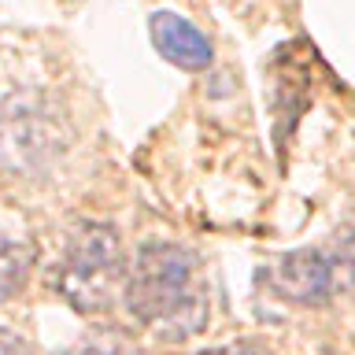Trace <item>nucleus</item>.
<instances>
[{
    "mask_svg": "<svg viewBox=\"0 0 355 355\" xmlns=\"http://www.w3.org/2000/svg\"><path fill=\"white\" fill-rule=\"evenodd\" d=\"M122 300L133 322L159 340L196 337L211 315L204 263L193 248L174 241H148L133 252Z\"/></svg>",
    "mask_w": 355,
    "mask_h": 355,
    "instance_id": "nucleus-1",
    "label": "nucleus"
},
{
    "mask_svg": "<svg viewBox=\"0 0 355 355\" xmlns=\"http://www.w3.org/2000/svg\"><path fill=\"white\" fill-rule=\"evenodd\" d=\"M126 255L119 230L107 222H82L67 237L52 266V288L82 315H100L126 288Z\"/></svg>",
    "mask_w": 355,
    "mask_h": 355,
    "instance_id": "nucleus-2",
    "label": "nucleus"
},
{
    "mask_svg": "<svg viewBox=\"0 0 355 355\" xmlns=\"http://www.w3.org/2000/svg\"><path fill=\"white\" fill-rule=\"evenodd\" d=\"M259 282L296 307H326L355 296V230L277 255L259 270Z\"/></svg>",
    "mask_w": 355,
    "mask_h": 355,
    "instance_id": "nucleus-3",
    "label": "nucleus"
},
{
    "mask_svg": "<svg viewBox=\"0 0 355 355\" xmlns=\"http://www.w3.org/2000/svg\"><path fill=\"white\" fill-rule=\"evenodd\" d=\"M63 152L60 115L44 96L15 93L0 104V166L19 174L41 171Z\"/></svg>",
    "mask_w": 355,
    "mask_h": 355,
    "instance_id": "nucleus-4",
    "label": "nucleus"
},
{
    "mask_svg": "<svg viewBox=\"0 0 355 355\" xmlns=\"http://www.w3.org/2000/svg\"><path fill=\"white\" fill-rule=\"evenodd\" d=\"M148 33H152L155 52H159L166 63L182 67V71H207L211 60H215L211 41L189 19L174 15V11H155L148 19Z\"/></svg>",
    "mask_w": 355,
    "mask_h": 355,
    "instance_id": "nucleus-5",
    "label": "nucleus"
},
{
    "mask_svg": "<svg viewBox=\"0 0 355 355\" xmlns=\"http://www.w3.org/2000/svg\"><path fill=\"white\" fill-rule=\"evenodd\" d=\"M30 263H33V248L30 244H19L0 233V300L15 296L22 282L30 274Z\"/></svg>",
    "mask_w": 355,
    "mask_h": 355,
    "instance_id": "nucleus-6",
    "label": "nucleus"
},
{
    "mask_svg": "<svg viewBox=\"0 0 355 355\" xmlns=\"http://www.w3.org/2000/svg\"><path fill=\"white\" fill-rule=\"evenodd\" d=\"M60 355H137V348H130L122 337H111V333H100V337H89L74 348H67Z\"/></svg>",
    "mask_w": 355,
    "mask_h": 355,
    "instance_id": "nucleus-7",
    "label": "nucleus"
},
{
    "mask_svg": "<svg viewBox=\"0 0 355 355\" xmlns=\"http://www.w3.org/2000/svg\"><path fill=\"white\" fill-rule=\"evenodd\" d=\"M200 355H274L270 348H263V344L255 340H233V344H218V348H207Z\"/></svg>",
    "mask_w": 355,
    "mask_h": 355,
    "instance_id": "nucleus-8",
    "label": "nucleus"
},
{
    "mask_svg": "<svg viewBox=\"0 0 355 355\" xmlns=\"http://www.w3.org/2000/svg\"><path fill=\"white\" fill-rule=\"evenodd\" d=\"M0 355H33V348L19 337L15 329L0 326Z\"/></svg>",
    "mask_w": 355,
    "mask_h": 355,
    "instance_id": "nucleus-9",
    "label": "nucleus"
}]
</instances>
